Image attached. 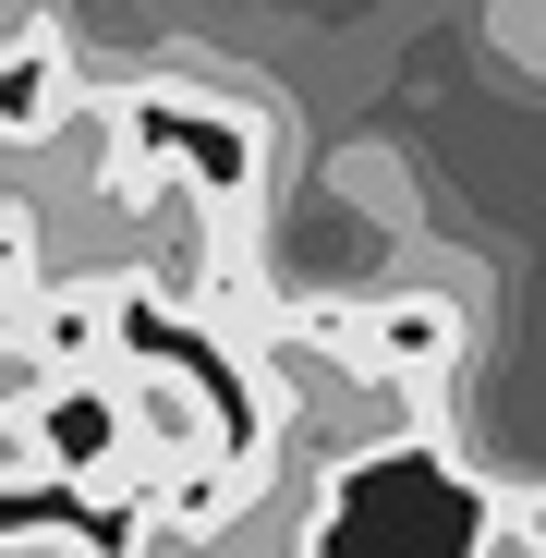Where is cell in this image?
<instances>
[{"label":"cell","mask_w":546,"mask_h":558,"mask_svg":"<svg viewBox=\"0 0 546 558\" xmlns=\"http://www.w3.org/2000/svg\"><path fill=\"white\" fill-rule=\"evenodd\" d=\"M61 110H73V37L37 13L0 37V146H49Z\"/></svg>","instance_id":"1"},{"label":"cell","mask_w":546,"mask_h":558,"mask_svg":"<svg viewBox=\"0 0 546 558\" xmlns=\"http://www.w3.org/2000/svg\"><path fill=\"white\" fill-rule=\"evenodd\" d=\"M474 558H546V522L498 498V510H486V534H474Z\"/></svg>","instance_id":"2"},{"label":"cell","mask_w":546,"mask_h":558,"mask_svg":"<svg viewBox=\"0 0 546 558\" xmlns=\"http://www.w3.org/2000/svg\"><path fill=\"white\" fill-rule=\"evenodd\" d=\"M486 25H498L510 61H546V0H486Z\"/></svg>","instance_id":"3"}]
</instances>
